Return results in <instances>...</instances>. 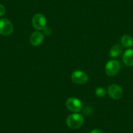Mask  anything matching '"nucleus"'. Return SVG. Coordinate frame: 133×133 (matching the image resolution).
<instances>
[{"label":"nucleus","instance_id":"f257e3e1","mask_svg":"<svg viewBox=\"0 0 133 133\" xmlns=\"http://www.w3.org/2000/svg\"><path fill=\"white\" fill-rule=\"evenodd\" d=\"M84 122V117L80 114L75 113L70 115L66 119V125L69 128L76 129L81 127Z\"/></svg>","mask_w":133,"mask_h":133},{"label":"nucleus","instance_id":"f03ea898","mask_svg":"<svg viewBox=\"0 0 133 133\" xmlns=\"http://www.w3.org/2000/svg\"><path fill=\"white\" fill-rule=\"evenodd\" d=\"M13 32V25L9 20L2 18L0 20V34L3 36H9Z\"/></svg>","mask_w":133,"mask_h":133},{"label":"nucleus","instance_id":"7ed1b4c3","mask_svg":"<svg viewBox=\"0 0 133 133\" xmlns=\"http://www.w3.org/2000/svg\"><path fill=\"white\" fill-rule=\"evenodd\" d=\"M119 63L116 60H110L108 61L105 66L106 73L109 76H114L117 75L120 71Z\"/></svg>","mask_w":133,"mask_h":133},{"label":"nucleus","instance_id":"20e7f679","mask_svg":"<svg viewBox=\"0 0 133 133\" xmlns=\"http://www.w3.org/2000/svg\"><path fill=\"white\" fill-rule=\"evenodd\" d=\"M66 108L70 111L75 113H77L82 108V103L80 100L75 97H71L66 101Z\"/></svg>","mask_w":133,"mask_h":133},{"label":"nucleus","instance_id":"39448f33","mask_svg":"<svg viewBox=\"0 0 133 133\" xmlns=\"http://www.w3.org/2000/svg\"><path fill=\"white\" fill-rule=\"evenodd\" d=\"M32 25L37 30H43L46 25V19L42 14H36L32 18Z\"/></svg>","mask_w":133,"mask_h":133},{"label":"nucleus","instance_id":"423d86ee","mask_svg":"<svg viewBox=\"0 0 133 133\" xmlns=\"http://www.w3.org/2000/svg\"><path fill=\"white\" fill-rule=\"evenodd\" d=\"M71 80L77 84H84L88 81V75L84 71H75L71 75Z\"/></svg>","mask_w":133,"mask_h":133},{"label":"nucleus","instance_id":"0eeeda50","mask_svg":"<svg viewBox=\"0 0 133 133\" xmlns=\"http://www.w3.org/2000/svg\"><path fill=\"white\" fill-rule=\"evenodd\" d=\"M108 93L110 97L114 100H118L123 96V89L117 84H112L108 89Z\"/></svg>","mask_w":133,"mask_h":133},{"label":"nucleus","instance_id":"6e6552de","mask_svg":"<svg viewBox=\"0 0 133 133\" xmlns=\"http://www.w3.org/2000/svg\"><path fill=\"white\" fill-rule=\"evenodd\" d=\"M44 41V35L39 31H35L31 35L30 43L33 46H37L40 45Z\"/></svg>","mask_w":133,"mask_h":133},{"label":"nucleus","instance_id":"1a4fd4ad","mask_svg":"<svg viewBox=\"0 0 133 133\" xmlns=\"http://www.w3.org/2000/svg\"><path fill=\"white\" fill-rule=\"evenodd\" d=\"M123 61L127 66H133V49H128L124 52Z\"/></svg>","mask_w":133,"mask_h":133},{"label":"nucleus","instance_id":"9d476101","mask_svg":"<svg viewBox=\"0 0 133 133\" xmlns=\"http://www.w3.org/2000/svg\"><path fill=\"white\" fill-rule=\"evenodd\" d=\"M122 47L119 44H116V45H114L113 46H112V48H110L109 55L112 58H116V57H117L121 55V54L122 53Z\"/></svg>","mask_w":133,"mask_h":133},{"label":"nucleus","instance_id":"9b49d317","mask_svg":"<svg viewBox=\"0 0 133 133\" xmlns=\"http://www.w3.org/2000/svg\"><path fill=\"white\" fill-rule=\"evenodd\" d=\"M121 44L126 48H130L133 46V38L129 35H124L121 39Z\"/></svg>","mask_w":133,"mask_h":133},{"label":"nucleus","instance_id":"f8f14e48","mask_svg":"<svg viewBox=\"0 0 133 133\" xmlns=\"http://www.w3.org/2000/svg\"><path fill=\"white\" fill-rule=\"evenodd\" d=\"M106 94H107V91L103 87H98L96 89L95 95H97V97H103L106 95Z\"/></svg>","mask_w":133,"mask_h":133},{"label":"nucleus","instance_id":"ddd939ff","mask_svg":"<svg viewBox=\"0 0 133 133\" xmlns=\"http://www.w3.org/2000/svg\"><path fill=\"white\" fill-rule=\"evenodd\" d=\"M5 12H6L5 7L3 5L0 4V17L4 16Z\"/></svg>","mask_w":133,"mask_h":133},{"label":"nucleus","instance_id":"4468645a","mask_svg":"<svg viewBox=\"0 0 133 133\" xmlns=\"http://www.w3.org/2000/svg\"><path fill=\"white\" fill-rule=\"evenodd\" d=\"M43 30V32H44V33L46 35H50L51 33H52V29H51L50 28H48V27L46 26Z\"/></svg>","mask_w":133,"mask_h":133},{"label":"nucleus","instance_id":"2eb2a0df","mask_svg":"<svg viewBox=\"0 0 133 133\" xmlns=\"http://www.w3.org/2000/svg\"><path fill=\"white\" fill-rule=\"evenodd\" d=\"M90 133H104L101 130L97 129H95L90 132Z\"/></svg>","mask_w":133,"mask_h":133}]
</instances>
